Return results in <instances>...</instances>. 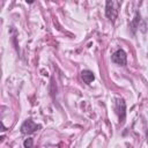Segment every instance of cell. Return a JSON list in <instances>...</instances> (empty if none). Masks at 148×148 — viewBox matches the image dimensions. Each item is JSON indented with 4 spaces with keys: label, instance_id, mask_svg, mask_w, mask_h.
Segmentation results:
<instances>
[{
    "label": "cell",
    "instance_id": "obj_7",
    "mask_svg": "<svg viewBox=\"0 0 148 148\" xmlns=\"http://www.w3.org/2000/svg\"><path fill=\"white\" fill-rule=\"evenodd\" d=\"M25 1H27V2H28V3H32V2H34V1H35V0H25Z\"/></svg>",
    "mask_w": 148,
    "mask_h": 148
},
{
    "label": "cell",
    "instance_id": "obj_2",
    "mask_svg": "<svg viewBox=\"0 0 148 148\" xmlns=\"http://www.w3.org/2000/svg\"><path fill=\"white\" fill-rule=\"evenodd\" d=\"M112 61L117 65H120V66H124L126 65V53L124 50H117L113 54H112Z\"/></svg>",
    "mask_w": 148,
    "mask_h": 148
},
{
    "label": "cell",
    "instance_id": "obj_4",
    "mask_svg": "<svg viewBox=\"0 0 148 148\" xmlns=\"http://www.w3.org/2000/svg\"><path fill=\"white\" fill-rule=\"evenodd\" d=\"M81 76H82V80H83L86 83H91V82L94 81V79H95V75H94L92 72L89 71V69L82 71V72H81Z\"/></svg>",
    "mask_w": 148,
    "mask_h": 148
},
{
    "label": "cell",
    "instance_id": "obj_3",
    "mask_svg": "<svg viewBox=\"0 0 148 148\" xmlns=\"http://www.w3.org/2000/svg\"><path fill=\"white\" fill-rule=\"evenodd\" d=\"M125 110H126L125 102H124L123 99H118V101H117V112H118L120 123H124V119H125V116H126Z\"/></svg>",
    "mask_w": 148,
    "mask_h": 148
},
{
    "label": "cell",
    "instance_id": "obj_5",
    "mask_svg": "<svg viewBox=\"0 0 148 148\" xmlns=\"http://www.w3.org/2000/svg\"><path fill=\"white\" fill-rule=\"evenodd\" d=\"M106 16L110 20H113L116 17V12L113 10V6H112V0H106V10H105Z\"/></svg>",
    "mask_w": 148,
    "mask_h": 148
},
{
    "label": "cell",
    "instance_id": "obj_6",
    "mask_svg": "<svg viewBox=\"0 0 148 148\" xmlns=\"http://www.w3.org/2000/svg\"><path fill=\"white\" fill-rule=\"evenodd\" d=\"M32 139H25V141L23 142V146L27 147V148H31L32 147Z\"/></svg>",
    "mask_w": 148,
    "mask_h": 148
},
{
    "label": "cell",
    "instance_id": "obj_1",
    "mask_svg": "<svg viewBox=\"0 0 148 148\" xmlns=\"http://www.w3.org/2000/svg\"><path fill=\"white\" fill-rule=\"evenodd\" d=\"M40 126L39 125H37V124H35L32 120H25L23 124H22V126H21V132H22V134H31V133H34L37 128H39Z\"/></svg>",
    "mask_w": 148,
    "mask_h": 148
}]
</instances>
